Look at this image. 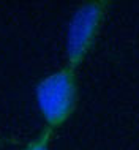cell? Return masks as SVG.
I'll return each instance as SVG.
<instances>
[{
    "mask_svg": "<svg viewBox=\"0 0 139 150\" xmlns=\"http://www.w3.org/2000/svg\"><path fill=\"white\" fill-rule=\"evenodd\" d=\"M76 101V84L71 71L62 70L43 79L36 87V103L49 125L68 119Z\"/></svg>",
    "mask_w": 139,
    "mask_h": 150,
    "instance_id": "cell-1",
    "label": "cell"
},
{
    "mask_svg": "<svg viewBox=\"0 0 139 150\" xmlns=\"http://www.w3.org/2000/svg\"><path fill=\"white\" fill-rule=\"evenodd\" d=\"M104 14L103 3H87L73 14L67 32V55L71 67L81 63L90 49Z\"/></svg>",
    "mask_w": 139,
    "mask_h": 150,
    "instance_id": "cell-2",
    "label": "cell"
},
{
    "mask_svg": "<svg viewBox=\"0 0 139 150\" xmlns=\"http://www.w3.org/2000/svg\"><path fill=\"white\" fill-rule=\"evenodd\" d=\"M27 150H49V147H48L46 139H40V141H36V142L32 144Z\"/></svg>",
    "mask_w": 139,
    "mask_h": 150,
    "instance_id": "cell-3",
    "label": "cell"
}]
</instances>
